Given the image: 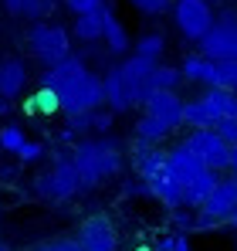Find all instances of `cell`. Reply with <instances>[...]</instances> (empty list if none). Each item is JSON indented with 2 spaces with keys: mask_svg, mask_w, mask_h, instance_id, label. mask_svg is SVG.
Here are the masks:
<instances>
[{
  "mask_svg": "<svg viewBox=\"0 0 237 251\" xmlns=\"http://www.w3.org/2000/svg\"><path fill=\"white\" fill-rule=\"evenodd\" d=\"M237 207V176H220L217 187L210 190V197L197 207V217H193V231H210L217 224H224V217Z\"/></svg>",
  "mask_w": 237,
  "mask_h": 251,
  "instance_id": "obj_5",
  "label": "cell"
},
{
  "mask_svg": "<svg viewBox=\"0 0 237 251\" xmlns=\"http://www.w3.org/2000/svg\"><path fill=\"white\" fill-rule=\"evenodd\" d=\"M61 3L68 7L71 17H78V14H92V10H98L105 0H61Z\"/></svg>",
  "mask_w": 237,
  "mask_h": 251,
  "instance_id": "obj_30",
  "label": "cell"
},
{
  "mask_svg": "<svg viewBox=\"0 0 237 251\" xmlns=\"http://www.w3.org/2000/svg\"><path fill=\"white\" fill-rule=\"evenodd\" d=\"M132 54H139V58H149V61H163V54H166V38L159 34V31H146V34H139L136 44H132Z\"/></svg>",
  "mask_w": 237,
  "mask_h": 251,
  "instance_id": "obj_24",
  "label": "cell"
},
{
  "mask_svg": "<svg viewBox=\"0 0 237 251\" xmlns=\"http://www.w3.org/2000/svg\"><path fill=\"white\" fill-rule=\"evenodd\" d=\"M0 7L14 17H27V21H47V14H54L58 0H0Z\"/></svg>",
  "mask_w": 237,
  "mask_h": 251,
  "instance_id": "obj_17",
  "label": "cell"
},
{
  "mask_svg": "<svg viewBox=\"0 0 237 251\" xmlns=\"http://www.w3.org/2000/svg\"><path fill=\"white\" fill-rule=\"evenodd\" d=\"M183 143H187V150H190L207 170H213V173H224V170H227L231 146H227L213 129H190Z\"/></svg>",
  "mask_w": 237,
  "mask_h": 251,
  "instance_id": "obj_7",
  "label": "cell"
},
{
  "mask_svg": "<svg viewBox=\"0 0 237 251\" xmlns=\"http://www.w3.org/2000/svg\"><path fill=\"white\" fill-rule=\"evenodd\" d=\"M68 160H71V167L78 173L81 190L102 187L105 180L118 176L122 173V163H125L122 143H118L116 136H109V132L105 136H81L78 143L71 146Z\"/></svg>",
  "mask_w": 237,
  "mask_h": 251,
  "instance_id": "obj_1",
  "label": "cell"
},
{
  "mask_svg": "<svg viewBox=\"0 0 237 251\" xmlns=\"http://www.w3.org/2000/svg\"><path fill=\"white\" fill-rule=\"evenodd\" d=\"M197 54L210 61H234L237 58V10H217L210 31L197 41Z\"/></svg>",
  "mask_w": 237,
  "mask_h": 251,
  "instance_id": "obj_3",
  "label": "cell"
},
{
  "mask_svg": "<svg viewBox=\"0 0 237 251\" xmlns=\"http://www.w3.org/2000/svg\"><path fill=\"white\" fill-rule=\"evenodd\" d=\"M146 251H166V248H159V245H156V248H146Z\"/></svg>",
  "mask_w": 237,
  "mask_h": 251,
  "instance_id": "obj_40",
  "label": "cell"
},
{
  "mask_svg": "<svg viewBox=\"0 0 237 251\" xmlns=\"http://www.w3.org/2000/svg\"><path fill=\"white\" fill-rule=\"evenodd\" d=\"M224 227H231V231H237V207L231 210L227 217H224Z\"/></svg>",
  "mask_w": 237,
  "mask_h": 251,
  "instance_id": "obj_39",
  "label": "cell"
},
{
  "mask_svg": "<svg viewBox=\"0 0 237 251\" xmlns=\"http://www.w3.org/2000/svg\"><path fill=\"white\" fill-rule=\"evenodd\" d=\"M180 75H183V82L210 88V85H213V61L203 58V54H187V58L180 61Z\"/></svg>",
  "mask_w": 237,
  "mask_h": 251,
  "instance_id": "obj_21",
  "label": "cell"
},
{
  "mask_svg": "<svg viewBox=\"0 0 237 251\" xmlns=\"http://www.w3.org/2000/svg\"><path fill=\"white\" fill-rule=\"evenodd\" d=\"M183 82V75H180V65H166V61H159L156 68H153V75H149V88H166V92H176Z\"/></svg>",
  "mask_w": 237,
  "mask_h": 251,
  "instance_id": "obj_25",
  "label": "cell"
},
{
  "mask_svg": "<svg viewBox=\"0 0 237 251\" xmlns=\"http://www.w3.org/2000/svg\"><path fill=\"white\" fill-rule=\"evenodd\" d=\"M203 170H207V167H203L197 156L187 150V143H176V146L166 150V173H169L180 187H187V183H190L193 176H200Z\"/></svg>",
  "mask_w": 237,
  "mask_h": 251,
  "instance_id": "obj_11",
  "label": "cell"
},
{
  "mask_svg": "<svg viewBox=\"0 0 237 251\" xmlns=\"http://www.w3.org/2000/svg\"><path fill=\"white\" fill-rule=\"evenodd\" d=\"M27 82H31V72H27L24 58H3L0 61V95L3 99H10V102L21 99Z\"/></svg>",
  "mask_w": 237,
  "mask_h": 251,
  "instance_id": "obj_12",
  "label": "cell"
},
{
  "mask_svg": "<svg viewBox=\"0 0 237 251\" xmlns=\"http://www.w3.org/2000/svg\"><path fill=\"white\" fill-rule=\"evenodd\" d=\"M132 170H136V176L139 180H153L159 176L163 170H166V150L163 146H139L136 143V153H132Z\"/></svg>",
  "mask_w": 237,
  "mask_h": 251,
  "instance_id": "obj_13",
  "label": "cell"
},
{
  "mask_svg": "<svg viewBox=\"0 0 237 251\" xmlns=\"http://www.w3.org/2000/svg\"><path fill=\"white\" fill-rule=\"evenodd\" d=\"M200 99L217 112V123L220 119H237V95L234 92H227V88H203Z\"/></svg>",
  "mask_w": 237,
  "mask_h": 251,
  "instance_id": "obj_23",
  "label": "cell"
},
{
  "mask_svg": "<svg viewBox=\"0 0 237 251\" xmlns=\"http://www.w3.org/2000/svg\"><path fill=\"white\" fill-rule=\"evenodd\" d=\"M169 251H193L190 234H187V231H183V234H169Z\"/></svg>",
  "mask_w": 237,
  "mask_h": 251,
  "instance_id": "obj_35",
  "label": "cell"
},
{
  "mask_svg": "<svg viewBox=\"0 0 237 251\" xmlns=\"http://www.w3.org/2000/svg\"><path fill=\"white\" fill-rule=\"evenodd\" d=\"M34 251H88L78 238H54V241H41Z\"/></svg>",
  "mask_w": 237,
  "mask_h": 251,
  "instance_id": "obj_29",
  "label": "cell"
},
{
  "mask_svg": "<svg viewBox=\"0 0 237 251\" xmlns=\"http://www.w3.org/2000/svg\"><path fill=\"white\" fill-rule=\"evenodd\" d=\"M217 180H220V173H213V170H203L200 176H193L187 187H183V207L197 210L207 197H210V190L217 187Z\"/></svg>",
  "mask_w": 237,
  "mask_h": 251,
  "instance_id": "obj_19",
  "label": "cell"
},
{
  "mask_svg": "<svg viewBox=\"0 0 237 251\" xmlns=\"http://www.w3.org/2000/svg\"><path fill=\"white\" fill-rule=\"evenodd\" d=\"M24 143H27V136H24V129L17 123H7L0 129V150H3V153H14V156H17V150H21Z\"/></svg>",
  "mask_w": 237,
  "mask_h": 251,
  "instance_id": "obj_27",
  "label": "cell"
},
{
  "mask_svg": "<svg viewBox=\"0 0 237 251\" xmlns=\"http://www.w3.org/2000/svg\"><path fill=\"white\" fill-rule=\"evenodd\" d=\"M0 251H10V248H7V245H0Z\"/></svg>",
  "mask_w": 237,
  "mask_h": 251,
  "instance_id": "obj_41",
  "label": "cell"
},
{
  "mask_svg": "<svg viewBox=\"0 0 237 251\" xmlns=\"http://www.w3.org/2000/svg\"><path fill=\"white\" fill-rule=\"evenodd\" d=\"M227 170L237 176V146H231V156H227Z\"/></svg>",
  "mask_w": 237,
  "mask_h": 251,
  "instance_id": "obj_38",
  "label": "cell"
},
{
  "mask_svg": "<svg viewBox=\"0 0 237 251\" xmlns=\"http://www.w3.org/2000/svg\"><path fill=\"white\" fill-rule=\"evenodd\" d=\"M31 187H34V194H38L41 201H51V204L71 201V197L81 190L78 173H75V167H71L68 156H58V163H54L51 170H41Z\"/></svg>",
  "mask_w": 237,
  "mask_h": 251,
  "instance_id": "obj_4",
  "label": "cell"
},
{
  "mask_svg": "<svg viewBox=\"0 0 237 251\" xmlns=\"http://www.w3.org/2000/svg\"><path fill=\"white\" fill-rule=\"evenodd\" d=\"M146 187H149V197H153V201H159L163 207H169V210L183 207V187H180V183H176L166 170H163L159 176H153Z\"/></svg>",
  "mask_w": 237,
  "mask_h": 251,
  "instance_id": "obj_16",
  "label": "cell"
},
{
  "mask_svg": "<svg viewBox=\"0 0 237 251\" xmlns=\"http://www.w3.org/2000/svg\"><path fill=\"white\" fill-rule=\"evenodd\" d=\"M169 132H173V129L166 123H159V119L146 116V112L136 119V129H132V136H136L139 146H163V143L169 139Z\"/></svg>",
  "mask_w": 237,
  "mask_h": 251,
  "instance_id": "obj_18",
  "label": "cell"
},
{
  "mask_svg": "<svg viewBox=\"0 0 237 251\" xmlns=\"http://www.w3.org/2000/svg\"><path fill=\"white\" fill-rule=\"evenodd\" d=\"M34 105H38L41 112H54V109H58V95H54V92H47V88H38Z\"/></svg>",
  "mask_w": 237,
  "mask_h": 251,
  "instance_id": "obj_33",
  "label": "cell"
},
{
  "mask_svg": "<svg viewBox=\"0 0 237 251\" xmlns=\"http://www.w3.org/2000/svg\"><path fill=\"white\" fill-rule=\"evenodd\" d=\"M27 54L41 68L61 61L65 54H71V31L54 24V21H34L27 31Z\"/></svg>",
  "mask_w": 237,
  "mask_h": 251,
  "instance_id": "obj_2",
  "label": "cell"
},
{
  "mask_svg": "<svg viewBox=\"0 0 237 251\" xmlns=\"http://www.w3.org/2000/svg\"><path fill=\"white\" fill-rule=\"evenodd\" d=\"M102 31H105V14L102 7L92 10V14H78L71 21V38L81 44H102Z\"/></svg>",
  "mask_w": 237,
  "mask_h": 251,
  "instance_id": "obj_15",
  "label": "cell"
},
{
  "mask_svg": "<svg viewBox=\"0 0 237 251\" xmlns=\"http://www.w3.org/2000/svg\"><path fill=\"white\" fill-rule=\"evenodd\" d=\"M169 14H173L180 38L190 44H197L213 24V3H207V0H173Z\"/></svg>",
  "mask_w": 237,
  "mask_h": 251,
  "instance_id": "obj_6",
  "label": "cell"
},
{
  "mask_svg": "<svg viewBox=\"0 0 237 251\" xmlns=\"http://www.w3.org/2000/svg\"><path fill=\"white\" fill-rule=\"evenodd\" d=\"M213 132H217L227 146H237V119H220V123L213 126Z\"/></svg>",
  "mask_w": 237,
  "mask_h": 251,
  "instance_id": "obj_32",
  "label": "cell"
},
{
  "mask_svg": "<svg viewBox=\"0 0 237 251\" xmlns=\"http://www.w3.org/2000/svg\"><path fill=\"white\" fill-rule=\"evenodd\" d=\"M10 112H14V102L0 95V119H3V116H10Z\"/></svg>",
  "mask_w": 237,
  "mask_h": 251,
  "instance_id": "obj_37",
  "label": "cell"
},
{
  "mask_svg": "<svg viewBox=\"0 0 237 251\" xmlns=\"http://www.w3.org/2000/svg\"><path fill=\"white\" fill-rule=\"evenodd\" d=\"M102 88H105V109L109 112H129L132 109V102H129V92H125V85L118 78L116 68H109L105 75H102Z\"/></svg>",
  "mask_w": 237,
  "mask_h": 251,
  "instance_id": "obj_20",
  "label": "cell"
},
{
  "mask_svg": "<svg viewBox=\"0 0 237 251\" xmlns=\"http://www.w3.org/2000/svg\"><path fill=\"white\" fill-rule=\"evenodd\" d=\"M41 156H44V146L34 143V139H27V143L17 150V160H21V163H38Z\"/></svg>",
  "mask_w": 237,
  "mask_h": 251,
  "instance_id": "obj_31",
  "label": "cell"
},
{
  "mask_svg": "<svg viewBox=\"0 0 237 251\" xmlns=\"http://www.w3.org/2000/svg\"><path fill=\"white\" fill-rule=\"evenodd\" d=\"M173 221H176V227H183L187 234L193 231V217H190V207H187V210H183V207H176V210H173Z\"/></svg>",
  "mask_w": 237,
  "mask_h": 251,
  "instance_id": "obj_36",
  "label": "cell"
},
{
  "mask_svg": "<svg viewBox=\"0 0 237 251\" xmlns=\"http://www.w3.org/2000/svg\"><path fill=\"white\" fill-rule=\"evenodd\" d=\"M207 3H217V0H207Z\"/></svg>",
  "mask_w": 237,
  "mask_h": 251,
  "instance_id": "obj_42",
  "label": "cell"
},
{
  "mask_svg": "<svg viewBox=\"0 0 237 251\" xmlns=\"http://www.w3.org/2000/svg\"><path fill=\"white\" fill-rule=\"evenodd\" d=\"M122 194L125 197H149V187H146V180H129L122 187Z\"/></svg>",
  "mask_w": 237,
  "mask_h": 251,
  "instance_id": "obj_34",
  "label": "cell"
},
{
  "mask_svg": "<svg viewBox=\"0 0 237 251\" xmlns=\"http://www.w3.org/2000/svg\"><path fill=\"white\" fill-rule=\"evenodd\" d=\"M210 88H227L237 95V58L234 61H213V85Z\"/></svg>",
  "mask_w": 237,
  "mask_h": 251,
  "instance_id": "obj_26",
  "label": "cell"
},
{
  "mask_svg": "<svg viewBox=\"0 0 237 251\" xmlns=\"http://www.w3.org/2000/svg\"><path fill=\"white\" fill-rule=\"evenodd\" d=\"M142 112L166 123L169 129H180L183 126V99L176 92H166V88H149V95L142 99Z\"/></svg>",
  "mask_w": 237,
  "mask_h": 251,
  "instance_id": "obj_10",
  "label": "cell"
},
{
  "mask_svg": "<svg viewBox=\"0 0 237 251\" xmlns=\"http://www.w3.org/2000/svg\"><path fill=\"white\" fill-rule=\"evenodd\" d=\"M102 14H105V31H102L105 51H112V54H129V51H132V38H129L125 24L116 17V10H112L109 3H102Z\"/></svg>",
  "mask_w": 237,
  "mask_h": 251,
  "instance_id": "obj_14",
  "label": "cell"
},
{
  "mask_svg": "<svg viewBox=\"0 0 237 251\" xmlns=\"http://www.w3.org/2000/svg\"><path fill=\"white\" fill-rule=\"evenodd\" d=\"M129 7L136 10V14H142V17H163L169 7H173V0H129Z\"/></svg>",
  "mask_w": 237,
  "mask_h": 251,
  "instance_id": "obj_28",
  "label": "cell"
},
{
  "mask_svg": "<svg viewBox=\"0 0 237 251\" xmlns=\"http://www.w3.org/2000/svg\"><path fill=\"white\" fill-rule=\"evenodd\" d=\"M183 126L187 129H213L217 126V112L197 95V99L183 102Z\"/></svg>",
  "mask_w": 237,
  "mask_h": 251,
  "instance_id": "obj_22",
  "label": "cell"
},
{
  "mask_svg": "<svg viewBox=\"0 0 237 251\" xmlns=\"http://www.w3.org/2000/svg\"><path fill=\"white\" fill-rule=\"evenodd\" d=\"M78 238L88 251H118V231L105 214H92L78 224Z\"/></svg>",
  "mask_w": 237,
  "mask_h": 251,
  "instance_id": "obj_9",
  "label": "cell"
},
{
  "mask_svg": "<svg viewBox=\"0 0 237 251\" xmlns=\"http://www.w3.org/2000/svg\"><path fill=\"white\" fill-rule=\"evenodd\" d=\"M153 68H156V61L139 58V54H132V51H129V54L116 65L118 78H122V85H125V92H129L132 109H136V105H142V99L149 95V75H153Z\"/></svg>",
  "mask_w": 237,
  "mask_h": 251,
  "instance_id": "obj_8",
  "label": "cell"
}]
</instances>
